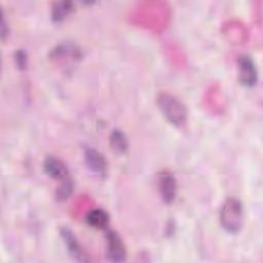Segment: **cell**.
I'll use <instances>...</instances> for the list:
<instances>
[{
	"mask_svg": "<svg viewBox=\"0 0 263 263\" xmlns=\"http://www.w3.org/2000/svg\"><path fill=\"white\" fill-rule=\"evenodd\" d=\"M221 227L228 233L234 234L240 231L243 225V206L241 201L236 197H227L220 210Z\"/></svg>",
	"mask_w": 263,
	"mask_h": 263,
	"instance_id": "obj_1",
	"label": "cell"
},
{
	"mask_svg": "<svg viewBox=\"0 0 263 263\" xmlns=\"http://www.w3.org/2000/svg\"><path fill=\"white\" fill-rule=\"evenodd\" d=\"M156 104L166 120L177 126L182 127L187 121V108L181 100L168 92H160L157 96Z\"/></svg>",
	"mask_w": 263,
	"mask_h": 263,
	"instance_id": "obj_2",
	"label": "cell"
},
{
	"mask_svg": "<svg viewBox=\"0 0 263 263\" xmlns=\"http://www.w3.org/2000/svg\"><path fill=\"white\" fill-rule=\"evenodd\" d=\"M83 158L87 171L98 179H106L109 167L105 156L93 147L86 146L83 148Z\"/></svg>",
	"mask_w": 263,
	"mask_h": 263,
	"instance_id": "obj_3",
	"label": "cell"
},
{
	"mask_svg": "<svg viewBox=\"0 0 263 263\" xmlns=\"http://www.w3.org/2000/svg\"><path fill=\"white\" fill-rule=\"evenodd\" d=\"M106 240V258L110 262L121 263L126 261L127 252L119 233L115 230L107 228L105 230Z\"/></svg>",
	"mask_w": 263,
	"mask_h": 263,
	"instance_id": "obj_4",
	"label": "cell"
},
{
	"mask_svg": "<svg viewBox=\"0 0 263 263\" xmlns=\"http://www.w3.org/2000/svg\"><path fill=\"white\" fill-rule=\"evenodd\" d=\"M177 180L173 173L161 171L157 175V189L162 201L166 204L174 202L177 196Z\"/></svg>",
	"mask_w": 263,
	"mask_h": 263,
	"instance_id": "obj_5",
	"label": "cell"
},
{
	"mask_svg": "<svg viewBox=\"0 0 263 263\" xmlns=\"http://www.w3.org/2000/svg\"><path fill=\"white\" fill-rule=\"evenodd\" d=\"M238 79L240 83L247 87H253L258 80V71L254 60L248 55L242 54L238 61Z\"/></svg>",
	"mask_w": 263,
	"mask_h": 263,
	"instance_id": "obj_6",
	"label": "cell"
},
{
	"mask_svg": "<svg viewBox=\"0 0 263 263\" xmlns=\"http://www.w3.org/2000/svg\"><path fill=\"white\" fill-rule=\"evenodd\" d=\"M60 235L70 253V255L79 262H89L90 259L88 258L87 254L85 253L84 249L80 245L79 240L75 236V234L72 232V230L68 227H61L60 228Z\"/></svg>",
	"mask_w": 263,
	"mask_h": 263,
	"instance_id": "obj_7",
	"label": "cell"
},
{
	"mask_svg": "<svg viewBox=\"0 0 263 263\" xmlns=\"http://www.w3.org/2000/svg\"><path fill=\"white\" fill-rule=\"evenodd\" d=\"M43 171L49 178L60 182L71 178L69 168L66 163L62 159L52 155H48L44 158Z\"/></svg>",
	"mask_w": 263,
	"mask_h": 263,
	"instance_id": "obj_8",
	"label": "cell"
},
{
	"mask_svg": "<svg viewBox=\"0 0 263 263\" xmlns=\"http://www.w3.org/2000/svg\"><path fill=\"white\" fill-rule=\"evenodd\" d=\"M85 221L88 226L98 230H106L109 228L110 216L102 208H96L86 214Z\"/></svg>",
	"mask_w": 263,
	"mask_h": 263,
	"instance_id": "obj_9",
	"label": "cell"
},
{
	"mask_svg": "<svg viewBox=\"0 0 263 263\" xmlns=\"http://www.w3.org/2000/svg\"><path fill=\"white\" fill-rule=\"evenodd\" d=\"M111 149L117 154H124L128 150V140L125 134L120 129H113L109 136Z\"/></svg>",
	"mask_w": 263,
	"mask_h": 263,
	"instance_id": "obj_10",
	"label": "cell"
},
{
	"mask_svg": "<svg viewBox=\"0 0 263 263\" xmlns=\"http://www.w3.org/2000/svg\"><path fill=\"white\" fill-rule=\"evenodd\" d=\"M74 11V4L71 1H58L51 7V20L61 23Z\"/></svg>",
	"mask_w": 263,
	"mask_h": 263,
	"instance_id": "obj_11",
	"label": "cell"
},
{
	"mask_svg": "<svg viewBox=\"0 0 263 263\" xmlns=\"http://www.w3.org/2000/svg\"><path fill=\"white\" fill-rule=\"evenodd\" d=\"M74 189V183L72 178H69L63 182H60V185L55 189L54 197L58 201H65L67 200L70 195L72 194Z\"/></svg>",
	"mask_w": 263,
	"mask_h": 263,
	"instance_id": "obj_12",
	"label": "cell"
},
{
	"mask_svg": "<svg viewBox=\"0 0 263 263\" xmlns=\"http://www.w3.org/2000/svg\"><path fill=\"white\" fill-rule=\"evenodd\" d=\"M14 63L20 70H26L28 67V55L23 49H17L14 52Z\"/></svg>",
	"mask_w": 263,
	"mask_h": 263,
	"instance_id": "obj_13",
	"label": "cell"
},
{
	"mask_svg": "<svg viewBox=\"0 0 263 263\" xmlns=\"http://www.w3.org/2000/svg\"><path fill=\"white\" fill-rule=\"evenodd\" d=\"M0 30H1V39L4 41L6 36L8 35V26H7V23L5 21V17H4V14L2 12V16H1V25H0Z\"/></svg>",
	"mask_w": 263,
	"mask_h": 263,
	"instance_id": "obj_14",
	"label": "cell"
}]
</instances>
